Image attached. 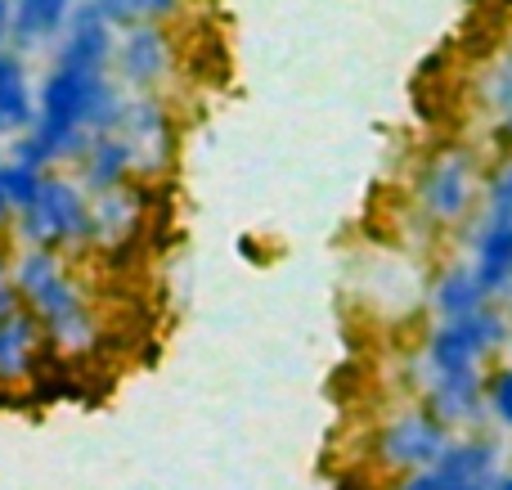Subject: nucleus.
<instances>
[{
    "mask_svg": "<svg viewBox=\"0 0 512 490\" xmlns=\"http://www.w3.org/2000/svg\"><path fill=\"white\" fill-rule=\"evenodd\" d=\"M495 473H499V441L468 437V441H454L445 450V459H436L432 468L396 477L387 490H454V486L472 482V477H495Z\"/></svg>",
    "mask_w": 512,
    "mask_h": 490,
    "instance_id": "6",
    "label": "nucleus"
},
{
    "mask_svg": "<svg viewBox=\"0 0 512 490\" xmlns=\"http://www.w3.org/2000/svg\"><path fill=\"white\" fill-rule=\"evenodd\" d=\"M423 378V401L445 428H481L486 419V378L481 374H427L418 369Z\"/></svg>",
    "mask_w": 512,
    "mask_h": 490,
    "instance_id": "8",
    "label": "nucleus"
},
{
    "mask_svg": "<svg viewBox=\"0 0 512 490\" xmlns=\"http://www.w3.org/2000/svg\"><path fill=\"white\" fill-rule=\"evenodd\" d=\"M113 59V23L95 5H77L68 18V41L59 50V72H86L104 77V63Z\"/></svg>",
    "mask_w": 512,
    "mask_h": 490,
    "instance_id": "9",
    "label": "nucleus"
},
{
    "mask_svg": "<svg viewBox=\"0 0 512 490\" xmlns=\"http://www.w3.org/2000/svg\"><path fill=\"white\" fill-rule=\"evenodd\" d=\"M495 490H512V473H499V482H495Z\"/></svg>",
    "mask_w": 512,
    "mask_h": 490,
    "instance_id": "27",
    "label": "nucleus"
},
{
    "mask_svg": "<svg viewBox=\"0 0 512 490\" xmlns=\"http://www.w3.org/2000/svg\"><path fill=\"white\" fill-rule=\"evenodd\" d=\"M486 410L499 428L512 432V365H504L499 374L486 378Z\"/></svg>",
    "mask_w": 512,
    "mask_h": 490,
    "instance_id": "21",
    "label": "nucleus"
},
{
    "mask_svg": "<svg viewBox=\"0 0 512 490\" xmlns=\"http://www.w3.org/2000/svg\"><path fill=\"white\" fill-rule=\"evenodd\" d=\"M486 306H490V297H486V288L477 284L472 266H454V270H445V275L436 279V288H432V311L441 315V324L468 320V315L486 311Z\"/></svg>",
    "mask_w": 512,
    "mask_h": 490,
    "instance_id": "15",
    "label": "nucleus"
},
{
    "mask_svg": "<svg viewBox=\"0 0 512 490\" xmlns=\"http://www.w3.org/2000/svg\"><path fill=\"white\" fill-rule=\"evenodd\" d=\"M36 122V104H32V86H27V72L18 54H0V126L5 131H32Z\"/></svg>",
    "mask_w": 512,
    "mask_h": 490,
    "instance_id": "17",
    "label": "nucleus"
},
{
    "mask_svg": "<svg viewBox=\"0 0 512 490\" xmlns=\"http://www.w3.org/2000/svg\"><path fill=\"white\" fill-rule=\"evenodd\" d=\"M472 275L486 288L490 302H504L512 297V216L499 221H481L472 234Z\"/></svg>",
    "mask_w": 512,
    "mask_h": 490,
    "instance_id": "10",
    "label": "nucleus"
},
{
    "mask_svg": "<svg viewBox=\"0 0 512 490\" xmlns=\"http://www.w3.org/2000/svg\"><path fill=\"white\" fill-rule=\"evenodd\" d=\"M81 167H86V185L95 189V194H108V189H122L126 185L135 158H131V149H126L122 135H99V140L86 149Z\"/></svg>",
    "mask_w": 512,
    "mask_h": 490,
    "instance_id": "16",
    "label": "nucleus"
},
{
    "mask_svg": "<svg viewBox=\"0 0 512 490\" xmlns=\"http://www.w3.org/2000/svg\"><path fill=\"white\" fill-rule=\"evenodd\" d=\"M41 171L23 167V162H0V230H5L14 216H23L27 207L36 203V194H41Z\"/></svg>",
    "mask_w": 512,
    "mask_h": 490,
    "instance_id": "19",
    "label": "nucleus"
},
{
    "mask_svg": "<svg viewBox=\"0 0 512 490\" xmlns=\"http://www.w3.org/2000/svg\"><path fill=\"white\" fill-rule=\"evenodd\" d=\"M450 446L454 432L432 410H400L373 432V459H378L382 473H391V482L432 468L436 459H445Z\"/></svg>",
    "mask_w": 512,
    "mask_h": 490,
    "instance_id": "3",
    "label": "nucleus"
},
{
    "mask_svg": "<svg viewBox=\"0 0 512 490\" xmlns=\"http://www.w3.org/2000/svg\"><path fill=\"white\" fill-rule=\"evenodd\" d=\"M18 230L36 252H54L63 243L90 239V198L72 180L45 176L36 203L18 216Z\"/></svg>",
    "mask_w": 512,
    "mask_h": 490,
    "instance_id": "5",
    "label": "nucleus"
},
{
    "mask_svg": "<svg viewBox=\"0 0 512 490\" xmlns=\"http://www.w3.org/2000/svg\"><path fill=\"white\" fill-rule=\"evenodd\" d=\"M418 198H423L432 221H459L472 203V153L445 149L427 162L423 180H418Z\"/></svg>",
    "mask_w": 512,
    "mask_h": 490,
    "instance_id": "7",
    "label": "nucleus"
},
{
    "mask_svg": "<svg viewBox=\"0 0 512 490\" xmlns=\"http://www.w3.org/2000/svg\"><path fill=\"white\" fill-rule=\"evenodd\" d=\"M0 131H5V126H0Z\"/></svg>",
    "mask_w": 512,
    "mask_h": 490,
    "instance_id": "28",
    "label": "nucleus"
},
{
    "mask_svg": "<svg viewBox=\"0 0 512 490\" xmlns=\"http://www.w3.org/2000/svg\"><path fill=\"white\" fill-rule=\"evenodd\" d=\"M5 41H9V0H0V54H5Z\"/></svg>",
    "mask_w": 512,
    "mask_h": 490,
    "instance_id": "26",
    "label": "nucleus"
},
{
    "mask_svg": "<svg viewBox=\"0 0 512 490\" xmlns=\"http://www.w3.org/2000/svg\"><path fill=\"white\" fill-rule=\"evenodd\" d=\"M18 293H14V279H0V320H5V315H14L18 311Z\"/></svg>",
    "mask_w": 512,
    "mask_h": 490,
    "instance_id": "23",
    "label": "nucleus"
},
{
    "mask_svg": "<svg viewBox=\"0 0 512 490\" xmlns=\"http://www.w3.org/2000/svg\"><path fill=\"white\" fill-rule=\"evenodd\" d=\"M486 216H490V221L512 216V162H504V167L490 176V185H486Z\"/></svg>",
    "mask_w": 512,
    "mask_h": 490,
    "instance_id": "22",
    "label": "nucleus"
},
{
    "mask_svg": "<svg viewBox=\"0 0 512 490\" xmlns=\"http://www.w3.org/2000/svg\"><path fill=\"white\" fill-rule=\"evenodd\" d=\"M126 113V95L108 77L54 68L41 86V108L23 140L14 144V162L41 171L59 158H86L99 135H117Z\"/></svg>",
    "mask_w": 512,
    "mask_h": 490,
    "instance_id": "1",
    "label": "nucleus"
},
{
    "mask_svg": "<svg viewBox=\"0 0 512 490\" xmlns=\"http://www.w3.org/2000/svg\"><path fill=\"white\" fill-rule=\"evenodd\" d=\"M117 135L126 140L131 149L135 167H149V162H162L171 149V122L153 99H126V113H122V126Z\"/></svg>",
    "mask_w": 512,
    "mask_h": 490,
    "instance_id": "12",
    "label": "nucleus"
},
{
    "mask_svg": "<svg viewBox=\"0 0 512 490\" xmlns=\"http://www.w3.org/2000/svg\"><path fill=\"white\" fill-rule=\"evenodd\" d=\"M14 293L27 311L41 320L45 342L63 356H86L99 342V324L90 315L86 297L77 293V284L68 279V270L59 266L54 252H27L14 266Z\"/></svg>",
    "mask_w": 512,
    "mask_h": 490,
    "instance_id": "2",
    "label": "nucleus"
},
{
    "mask_svg": "<svg viewBox=\"0 0 512 490\" xmlns=\"http://www.w3.org/2000/svg\"><path fill=\"white\" fill-rule=\"evenodd\" d=\"M499 104H504V113H508V135H512V63L504 68V81H499Z\"/></svg>",
    "mask_w": 512,
    "mask_h": 490,
    "instance_id": "24",
    "label": "nucleus"
},
{
    "mask_svg": "<svg viewBox=\"0 0 512 490\" xmlns=\"http://www.w3.org/2000/svg\"><path fill=\"white\" fill-rule=\"evenodd\" d=\"M499 482V473L495 477H472V482H463V486H454V490H495Z\"/></svg>",
    "mask_w": 512,
    "mask_h": 490,
    "instance_id": "25",
    "label": "nucleus"
},
{
    "mask_svg": "<svg viewBox=\"0 0 512 490\" xmlns=\"http://www.w3.org/2000/svg\"><path fill=\"white\" fill-rule=\"evenodd\" d=\"M50 347L45 342V329L27 306H18L14 315L0 320V387H14V383H27L41 365V351Z\"/></svg>",
    "mask_w": 512,
    "mask_h": 490,
    "instance_id": "11",
    "label": "nucleus"
},
{
    "mask_svg": "<svg viewBox=\"0 0 512 490\" xmlns=\"http://www.w3.org/2000/svg\"><path fill=\"white\" fill-rule=\"evenodd\" d=\"M108 23H122V27H135V23H158V18H171L176 14V0H90Z\"/></svg>",
    "mask_w": 512,
    "mask_h": 490,
    "instance_id": "20",
    "label": "nucleus"
},
{
    "mask_svg": "<svg viewBox=\"0 0 512 490\" xmlns=\"http://www.w3.org/2000/svg\"><path fill=\"white\" fill-rule=\"evenodd\" d=\"M508 320L499 311H477L468 320H454V324H436L423 342V360L418 369L427 374H481L486 356L495 347L508 342Z\"/></svg>",
    "mask_w": 512,
    "mask_h": 490,
    "instance_id": "4",
    "label": "nucleus"
},
{
    "mask_svg": "<svg viewBox=\"0 0 512 490\" xmlns=\"http://www.w3.org/2000/svg\"><path fill=\"white\" fill-rule=\"evenodd\" d=\"M135 216H140V203L126 194V185L108 189V194H95V203H90V239H99V243L122 239L135 225Z\"/></svg>",
    "mask_w": 512,
    "mask_h": 490,
    "instance_id": "18",
    "label": "nucleus"
},
{
    "mask_svg": "<svg viewBox=\"0 0 512 490\" xmlns=\"http://www.w3.org/2000/svg\"><path fill=\"white\" fill-rule=\"evenodd\" d=\"M171 68V45L158 23H135L122 41V77L131 86H153Z\"/></svg>",
    "mask_w": 512,
    "mask_h": 490,
    "instance_id": "13",
    "label": "nucleus"
},
{
    "mask_svg": "<svg viewBox=\"0 0 512 490\" xmlns=\"http://www.w3.org/2000/svg\"><path fill=\"white\" fill-rule=\"evenodd\" d=\"M72 18V0H9V41L18 50H36L63 32Z\"/></svg>",
    "mask_w": 512,
    "mask_h": 490,
    "instance_id": "14",
    "label": "nucleus"
}]
</instances>
